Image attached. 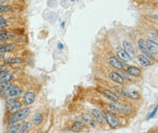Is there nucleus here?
Masks as SVG:
<instances>
[{
	"label": "nucleus",
	"mask_w": 158,
	"mask_h": 133,
	"mask_svg": "<svg viewBox=\"0 0 158 133\" xmlns=\"http://www.w3.org/2000/svg\"><path fill=\"white\" fill-rule=\"evenodd\" d=\"M145 44H146V46L149 50V52L152 54V55H157L158 52V46H157V42L155 41V40H152L151 38H147L145 40Z\"/></svg>",
	"instance_id": "nucleus-4"
},
{
	"label": "nucleus",
	"mask_w": 158,
	"mask_h": 133,
	"mask_svg": "<svg viewBox=\"0 0 158 133\" xmlns=\"http://www.w3.org/2000/svg\"><path fill=\"white\" fill-rule=\"evenodd\" d=\"M109 77H110V79L114 81V82H116V83H118V84H123V82H124V79H123V78L118 73V72H115V71H112L110 74H109Z\"/></svg>",
	"instance_id": "nucleus-13"
},
{
	"label": "nucleus",
	"mask_w": 158,
	"mask_h": 133,
	"mask_svg": "<svg viewBox=\"0 0 158 133\" xmlns=\"http://www.w3.org/2000/svg\"><path fill=\"white\" fill-rule=\"evenodd\" d=\"M7 39H0V46H3V45H5V44H6L7 43Z\"/></svg>",
	"instance_id": "nucleus-29"
},
{
	"label": "nucleus",
	"mask_w": 158,
	"mask_h": 133,
	"mask_svg": "<svg viewBox=\"0 0 158 133\" xmlns=\"http://www.w3.org/2000/svg\"><path fill=\"white\" fill-rule=\"evenodd\" d=\"M126 71H127V73H128L129 75L134 76V77H138V76H140L141 73H142V70H141L139 67H137V66H127V68H126Z\"/></svg>",
	"instance_id": "nucleus-15"
},
{
	"label": "nucleus",
	"mask_w": 158,
	"mask_h": 133,
	"mask_svg": "<svg viewBox=\"0 0 158 133\" xmlns=\"http://www.w3.org/2000/svg\"><path fill=\"white\" fill-rule=\"evenodd\" d=\"M29 112H30V109L27 108H27L20 109L17 113H15L14 115H12V117L8 120V124L11 125V124H15V123H18V122L21 121V120H23L29 114Z\"/></svg>",
	"instance_id": "nucleus-1"
},
{
	"label": "nucleus",
	"mask_w": 158,
	"mask_h": 133,
	"mask_svg": "<svg viewBox=\"0 0 158 133\" xmlns=\"http://www.w3.org/2000/svg\"><path fill=\"white\" fill-rule=\"evenodd\" d=\"M16 47H17V44L15 43H6L0 46V53L4 55L6 53H12L13 51H15Z\"/></svg>",
	"instance_id": "nucleus-8"
},
{
	"label": "nucleus",
	"mask_w": 158,
	"mask_h": 133,
	"mask_svg": "<svg viewBox=\"0 0 158 133\" xmlns=\"http://www.w3.org/2000/svg\"><path fill=\"white\" fill-rule=\"evenodd\" d=\"M38 133H45V132H43V131H39Z\"/></svg>",
	"instance_id": "nucleus-35"
},
{
	"label": "nucleus",
	"mask_w": 158,
	"mask_h": 133,
	"mask_svg": "<svg viewBox=\"0 0 158 133\" xmlns=\"http://www.w3.org/2000/svg\"><path fill=\"white\" fill-rule=\"evenodd\" d=\"M42 120H43V115L41 113H36L34 115V117H33V123H34V125H36V126L40 125Z\"/></svg>",
	"instance_id": "nucleus-22"
},
{
	"label": "nucleus",
	"mask_w": 158,
	"mask_h": 133,
	"mask_svg": "<svg viewBox=\"0 0 158 133\" xmlns=\"http://www.w3.org/2000/svg\"><path fill=\"white\" fill-rule=\"evenodd\" d=\"M14 10V6L11 5H0V15L10 13Z\"/></svg>",
	"instance_id": "nucleus-18"
},
{
	"label": "nucleus",
	"mask_w": 158,
	"mask_h": 133,
	"mask_svg": "<svg viewBox=\"0 0 158 133\" xmlns=\"http://www.w3.org/2000/svg\"><path fill=\"white\" fill-rule=\"evenodd\" d=\"M14 79H15L14 74L7 71V72H6L2 77H0V85H1V84H4V83H9V82H11Z\"/></svg>",
	"instance_id": "nucleus-12"
},
{
	"label": "nucleus",
	"mask_w": 158,
	"mask_h": 133,
	"mask_svg": "<svg viewBox=\"0 0 158 133\" xmlns=\"http://www.w3.org/2000/svg\"><path fill=\"white\" fill-rule=\"evenodd\" d=\"M35 99H36V96L34 93L32 92H27L25 95H24V98H23V102L26 106H29V105H32L35 101Z\"/></svg>",
	"instance_id": "nucleus-9"
},
{
	"label": "nucleus",
	"mask_w": 158,
	"mask_h": 133,
	"mask_svg": "<svg viewBox=\"0 0 158 133\" xmlns=\"http://www.w3.org/2000/svg\"><path fill=\"white\" fill-rule=\"evenodd\" d=\"M6 19H7V18H6L5 15H0V22L3 21V20H6Z\"/></svg>",
	"instance_id": "nucleus-30"
},
{
	"label": "nucleus",
	"mask_w": 158,
	"mask_h": 133,
	"mask_svg": "<svg viewBox=\"0 0 158 133\" xmlns=\"http://www.w3.org/2000/svg\"><path fill=\"white\" fill-rule=\"evenodd\" d=\"M156 110H157V107L156 108V110H155V111H154L153 112H152V113H151V115H150V116H149V117L147 118V119H152V118H153V117H154V116L156 115Z\"/></svg>",
	"instance_id": "nucleus-28"
},
{
	"label": "nucleus",
	"mask_w": 158,
	"mask_h": 133,
	"mask_svg": "<svg viewBox=\"0 0 158 133\" xmlns=\"http://www.w3.org/2000/svg\"><path fill=\"white\" fill-rule=\"evenodd\" d=\"M7 133H20V124H11L7 130Z\"/></svg>",
	"instance_id": "nucleus-20"
},
{
	"label": "nucleus",
	"mask_w": 158,
	"mask_h": 133,
	"mask_svg": "<svg viewBox=\"0 0 158 133\" xmlns=\"http://www.w3.org/2000/svg\"><path fill=\"white\" fill-rule=\"evenodd\" d=\"M138 1H140V2H144V1H146V0H138Z\"/></svg>",
	"instance_id": "nucleus-34"
},
{
	"label": "nucleus",
	"mask_w": 158,
	"mask_h": 133,
	"mask_svg": "<svg viewBox=\"0 0 158 133\" xmlns=\"http://www.w3.org/2000/svg\"><path fill=\"white\" fill-rule=\"evenodd\" d=\"M6 72H7V70H3V71H0V77H2Z\"/></svg>",
	"instance_id": "nucleus-31"
},
{
	"label": "nucleus",
	"mask_w": 158,
	"mask_h": 133,
	"mask_svg": "<svg viewBox=\"0 0 158 133\" xmlns=\"http://www.w3.org/2000/svg\"><path fill=\"white\" fill-rule=\"evenodd\" d=\"M24 61L22 58H4V64L6 65H14V64H20Z\"/></svg>",
	"instance_id": "nucleus-11"
},
{
	"label": "nucleus",
	"mask_w": 158,
	"mask_h": 133,
	"mask_svg": "<svg viewBox=\"0 0 158 133\" xmlns=\"http://www.w3.org/2000/svg\"><path fill=\"white\" fill-rule=\"evenodd\" d=\"M30 125L27 121H23L22 124H20V133H27L29 131Z\"/></svg>",
	"instance_id": "nucleus-24"
},
{
	"label": "nucleus",
	"mask_w": 158,
	"mask_h": 133,
	"mask_svg": "<svg viewBox=\"0 0 158 133\" xmlns=\"http://www.w3.org/2000/svg\"></svg>",
	"instance_id": "nucleus-37"
},
{
	"label": "nucleus",
	"mask_w": 158,
	"mask_h": 133,
	"mask_svg": "<svg viewBox=\"0 0 158 133\" xmlns=\"http://www.w3.org/2000/svg\"><path fill=\"white\" fill-rule=\"evenodd\" d=\"M137 59H138V62L141 66H148L151 65V60L148 59L145 56L143 55H139L137 57Z\"/></svg>",
	"instance_id": "nucleus-17"
},
{
	"label": "nucleus",
	"mask_w": 158,
	"mask_h": 133,
	"mask_svg": "<svg viewBox=\"0 0 158 133\" xmlns=\"http://www.w3.org/2000/svg\"><path fill=\"white\" fill-rule=\"evenodd\" d=\"M109 109L111 110V113L112 114H119L120 113V111L114 106V105H109Z\"/></svg>",
	"instance_id": "nucleus-26"
},
{
	"label": "nucleus",
	"mask_w": 158,
	"mask_h": 133,
	"mask_svg": "<svg viewBox=\"0 0 158 133\" xmlns=\"http://www.w3.org/2000/svg\"><path fill=\"white\" fill-rule=\"evenodd\" d=\"M7 0H0V5H5V3L6 2Z\"/></svg>",
	"instance_id": "nucleus-32"
},
{
	"label": "nucleus",
	"mask_w": 158,
	"mask_h": 133,
	"mask_svg": "<svg viewBox=\"0 0 158 133\" xmlns=\"http://www.w3.org/2000/svg\"><path fill=\"white\" fill-rule=\"evenodd\" d=\"M84 119L85 121H89V122H90L91 121V119H92V118L90 117V114H84L83 115V119Z\"/></svg>",
	"instance_id": "nucleus-27"
},
{
	"label": "nucleus",
	"mask_w": 158,
	"mask_h": 133,
	"mask_svg": "<svg viewBox=\"0 0 158 133\" xmlns=\"http://www.w3.org/2000/svg\"><path fill=\"white\" fill-rule=\"evenodd\" d=\"M59 46L60 49H62V48H63V45L61 44V43H59V46Z\"/></svg>",
	"instance_id": "nucleus-33"
},
{
	"label": "nucleus",
	"mask_w": 158,
	"mask_h": 133,
	"mask_svg": "<svg viewBox=\"0 0 158 133\" xmlns=\"http://www.w3.org/2000/svg\"><path fill=\"white\" fill-rule=\"evenodd\" d=\"M10 24L11 23L8 21V19L1 21L0 22V31L1 30H6L7 28H9L10 27Z\"/></svg>",
	"instance_id": "nucleus-25"
},
{
	"label": "nucleus",
	"mask_w": 158,
	"mask_h": 133,
	"mask_svg": "<svg viewBox=\"0 0 158 133\" xmlns=\"http://www.w3.org/2000/svg\"><path fill=\"white\" fill-rule=\"evenodd\" d=\"M21 102L19 101V100H16V99H10L8 101H6V111L8 114L10 115H14L15 113H17L18 111L21 109Z\"/></svg>",
	"instance_id": "nucleus-2"
},
{
	"label": "nucleus",
	"mask_w": 158,
	"mask_h": 133,
	"mask_svg": "<svg viewBox=\"0 0 158 133\" xmlns=\"http://www.w3.org/2000/svg\"><path fill=\"white\" fill-rule=\"evenodd\" d=\"M102 93L109 99H111L112 101H118L119 100V97L116 95V94H114L113 92H111L110 90H107V89H103L102 90Z\"/></svg>",
	"instance_id": "nucleus-19"
},
{
	"label": "nucleus",
	"mask_w": 158,
	"mask_h": 133,
	"mask_svg": "<svg viewBox=\"0 0 158 133\" xmlns=\"http://www.w3.org/2000/svg\"><path fill=\"white\" fill-rule=\"evenodd\" d=\"M83 127H84V124L83 123H81L80 121H76L73 124V126L71 128V131L73 132H80V131H81V130L83 129Z\"/></svg>",
	"instance_id": "nucleus-23"
},
{
	"label": "nucleus",
	"mask_w": 158,
	"mask_h": 133,
	"mask_svg": "<svg viewBox=\"0 0 158 133\" xmlns=\"http://www.w3.org/2000/svg\"><path fill=\"white\" fill-rule=\"evenodd\" d=\"M109 62H110L111 66H113V67H115V68H117V69H122V68L123 67V64L121 62V60L118 59V58H116V57H114V56L110 57Z\"/></svg>",
	"instance_id": "nucleus-14"
},
{
	"label": "nucleus",
	"mask_w": 158,
	"mask_h": 133,
	"mask_svg": "<svg viewBox=\"0 0 158 133\" xmlns=\"http://www.w3.org/2000/svg\"><path fill=\"white\" fill-rule=\"evenodd\" d=\"M92 116H93V119L102 126H103L105 123H106V119H105V116L98 110H93L92 111Z\"/></svg>",
	"instance_id": "nucleus-6"
},
{
	"label": "nucleus",
	"mask_w": 158,
	"mask_h": 133,
	"mask_svg": "<svg viewBox=\"0 0 158 133\" xmlns=\"http://www.w3.org/2000/svg\"><path fill=\"white\" fill-rule=\"evenodd\" d=\"M138 47H139V49L143 52V56H145L148 59H150V60H154L155 59V57H154V55H152L150 52H149V50H148V48H147V46H146V44H145V40L144 39H143V38H140L139 40H138Z\"/></svg>",
	"instance_id": "nucleus-3"
},
{
	"label": "nucleus",
	"mask_w": 158,
	"mask_h": 133,
	"mask_svg": "<svg viewBox=\"0 0 158 133\" xmlns=\"http://www.w3.org/2000/svg\"><path fill=\"white\" fill-rule=\"evenodd\" d=\"M23 93V90L17 87L16 85H12L7 90V98H16Z\"/></svg>",
	"instance_id": "nucleus-7"
},
{
	"label": "nucleus",
	"mask_w": 158,
	"mask_h": 133,
	"mask_svg": "<svg viewBox=\"0 0 158 133\" xmlns=\"http://www.w3.org/2000/svg\"><path fill=\"white\" fill-rule=\"evenodd\" d=\"M105 119H106V122L110 125V127L111 128H117L119 125H120V123H119V120H118V119L112 114V113H106V115H105Z\"/></svg>",
	"instance_id": "nucleus-5"
},
{
	"label": "nucleus",
	"mask_w": 158,
	"mask_h": 133,
	"mask_svg": "<svg viewBox=\"0 0 158 133\" xmlns=\"http://www.w3.org/2000/svg\"><path fill=\"white\" fill-rule=\"evenodd\" d=\"M123 50L128 54V56L132 58H134L135 57V50H134V47H133V46L131 45L130 42H128V41H124L123 43Z\"/></svg>",
	"instance_id": "nucleus-10"
},
{
	"label": "nucleus",
	"mask_w": 158,
	"mask_h": 133,
	"mask_svg": "<svg viewBox=\"0 0 158 133\" xmlns=\"http://www.w3.org/2000/svg\"><path fill=\"white\" fill-rule=\"evenodd\" d=\"M70 1H72V2H74V1H75V0H70Z\"/></svg>",
	"instance_id": "nucleus-36"
},
{
	"label": "nucleus",
	"mask_w": 158,
	"mask_h": 133,
	"mask_svg": "<svg viewBox=\"0 0 158 133\" xmlns=\"http://www.w3.org/2000/svg\"><path fill=\"white\" fill-rule=\"evenodd\" d=\"M116 54H117V56H118L121 59H123V60L125 61V62H129V61L131 60V58L128 56V54H127L123 48H119V49L117 50Z\"/></svg>",
	"instance_id": "nucleus-16"
},
{
	"label": "nucleus",
	"mask_w": 158,
	"mask_h": 133,
	"mask_svg": "<svg viewBox=\"0 0 158 133\" xmlns=\"http://www.w3.org/2000/svg\"><path fill=\"white\" fill-rule=\"evenodd\" d=\"M123 94H124L125 96L131 98V99H139L140 95L137 91H135V90H130V91H121Z\"/></svg>",
	"instance_id": "nucleus-21"
}]
</instances>
